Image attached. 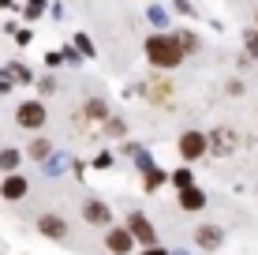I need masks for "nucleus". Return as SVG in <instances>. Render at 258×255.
Instances as JSON below:
<instances>
[{
  "mask_svg": "<svg viewBox=\"0 0 258 255\" xmlns=\"http://www.w3.org/2000/svg\"><path fill=\"white\" fill-rule=\"evenodd\" d=\"M146 57H150L154 68H176L183 60V45L172 34H154V38L146 41Z\"/></svg>",
  "mask_w": 258,
  "mask_h": 255,
  "instance_id": "nucleus-1",
  "label": "nucleus"
},
{
  "mask_svg": "<svg viewBox=\"0 0 258 255\" xmlns=\"http://www.w3.org/2000/svg\"><path fill=\"white\" fill-rule=\"evenodd\" d=\"M15 120H19V124L23 128H41V124H45V105H41V101H23L19 105V113H15Z\"/></svg>",
  "mask_w": 258,
  "mask_h": 255,
  "instance_id": "nucleus-2",
  "label": "nucleus"
},
{
  "mask_svg": "<svg viewBox=\"0 0 258 255\" xmlns=\"http://www.w3.org/2000/svg\"><path fill=\"white\" fill-rule=\"evenodd\" d=\"M180 154L195 162L199 154H206V135H199V131H187V135H180Z\"/></svg>",
  "mask_w": 258,
  "mask_h": 255,
  "instance_id": "nucleus-3",
  "label": "nucleus"
},
{
  "mask_svg": "<svg viewBox=\"0 0 258 255\" xmlns=\"http://www.w3.org/2000/svg\"><path fill=\"white\" fill-rule=\"evenodd\" d=\"M127 229H131V236H135L139 244H157V236H154V229H150L146 214H131L127 218Z\"/></svg>",
  "mask_w": 258,
  "mask_h": 255,
  "instance_id": "nucleus-4",
  "label": "nucleus"
},
{
  "mask_svg": "<svg viewBox=\"0 0 258 255\" xmlns=\"http://www.w3.org/2000/svg\"><path fill=\"white\" fill-rule=\"evenodd\" d=\"M38 229L45 233V236H52V240H64L68 225H64V218H56V214H45V218L38 222Z\"/></svg>",
  "mask_w": 258,
  "mask_h": 255,
  "instance_id": "nucleus-5",
  "label": "nucleus"
},
{
  "mask_svg": "<svg viewBox=\"0 0 258 255\" xmlns=\"http://www.w3.org/2000/svg\"><path fill=\"white\" fill-rule=\"evenodd\" d=\"M221 240H225V236H221V229H213V225H202L199 233H195V244H202V248H221Z\"/></svg>",
  "mask_w": 258,
  "mask_h": 255,
  "instance_id": "nucleus-6",
  "label": "nucleus"
},
{
  "mask_svg": "<svg viewBox=\"0 0 258 255\" xmlns=\"http://www.w3.org/2000/svg\"><path fill=\"white\" fill-rule=\"evenodd\" d=\"M109 248L116 251V255H127V251H131V229H127V233H123V229L109 233Z\"/></svg>",
  "mask_w": 258,
  "mask_h": 255,
  "instance_id": "nucleus-7",
  "label": "nucleus"
},
{
  "mask_svg": "<svg viewBox=\"0 0 258 255\" xmlns=\"http://www.w3.org/2000/svg\"><path fill=\"white\" fill-rule=\"evenodd\" d=\"M213 146H217V154H232L236 135H232V131H225V128H217V131H213Z\"/></svg>",
  "mask_w": 258,
  "mask_h": 255,
  "instance_id": "nucleus-8",
  "label": "nucleus"
},
{
  "mask_svg": "<svg viewBox=\"0 0 258 255\" xmlns=\"http://www.w3.org/2000/svg\"><path fill=\"white\" fill-rule=\"evenodd\" d=\"M0 191H4V199H23V195H26V180H23V177H8Z\"/></svg>",
  "mask_w": 258,
  "mask_h": 255,
  "instance_id": "nucleus-9",
  "label": "nucleus"
},
{
  "mask_svg": "<svg viewBox=\"0 0 258 255\" xmlns=\"http://www.w3.org/2000/svg\"><path fill=\"white\" fill-rule=\"evenodd\" d=\"M202 203H206V199H202L199 188H183V191H180V207H183V210H199Z\"/></svg>",
  "mask_w": 258,
  "mask_h": 255,
  "instance_id": "nucleus-10",
  "label": "nucleus"
},
{
  "mask_svg": "<svg viewBox=\"0 0 258 255\" xmlns=\"http://www.w3.org/2000/svg\"><path fill=\"white\" fill-rule=\"evenodd\" d=\"M86 222L105 225V222H109V207H101V203H86Z\"/></svg>",
  "mask_w": 258,
  "mask_h": 255,
  "instance_id": "nucleus-11",
  "label": "nucleus"
},
{
  "mask_svg": "<svg viewBox=\"0 0 258 255\" xmlns=\"http://www.w3.org/2000/svg\"><path fill=\"white\" fill-rule=\"evenodd\" d=\"M161 184H165V173H161V169H146V188H150V191L161 188Z\"/></svg>",
  "mask_w": 258,
  "mask_h": 255,
  "instance_id": "nucleus-12",
  "label": "nucleus"
},
{
  "mask_svg": "<svg viewBox=\"0 0 258 255\" xmlns=\"http://www.w3.org/2000/svg\"><path fill=\"white\" fill-rule=\"evenodd\" d=\"M15 165H19V154H15V150H4V154H0V169H8V173H12Z\"/></svg>",
  "mask_w": 258,
  "mask_h": 255,
  "instance_id": "nucleus-13",
  "label": "nucleus"
},
{
  "mask_svg": "<svg viewBox=\"0 0 258 255\" xmlns=\"http://www.w3.org/2000/svg\"><path fill=\"white\" fill-rule=\"evenodd\" d=\"M172 180H176V184H180V191H183V188H191V173H187V169H180V173H172Z\"/></svg>",
  "mask_w": 258,
  "mask_h": 255,
  "instance_id": "nucleus-14",
  "label": "nucleus"
},
{
  "mask_svg": "<svg viewBox=\"0 0 258 255\" xmlns=\"http://www.w3.org/2000/svg\"><path fill=\"white\" fill-rule=\"evenodd\" d=\"M30 154H34V158H45V154H49V143H34Z\"/></svg>",
  "mask_w": 258,
  "mask_h": 255,
  "instance_id": "nucleus-15",
  "label": "nucleus"
},
{
  "mask_svg": "<svg viewBox=\"0 0 258 255\" xmlns=\"http://www.w3.org/2000/svg\"><path fill=\"white\" fill-rule=\"evenodd\" d=\"M247 49H251L254 57H258V34H251V38H247Z\"/></svg>",
  "mask_w": 258,
  "mask_h": 255,
  "instance_id": "nucleus-16",
  "label": "nucleus"
},
{
  "mask_svg": "<svg viewBox=\"0 0 258 255\" xmlns=\"http://www.w3.org/2000/svg\"><path fill=\"white\" fill-rule=\"evenodd\" d=\"M146 255H165V251H157V248H150V251H146Z\"/></svg>",
  "mask_w": 258,
  "mask_h": 255,
  "instance_id": "nucleus-17",
  "label": "nucleus"
},
{
  "mask_svg": "<svg viewBox=\"0 0 258 255\" xmlns=\"http://www.w3.org/2000/svg\"><path fill=\"white\" fill-rule=\"evenodd\" d=\"M0 8H12V0H0Z\"/></svg>",
  "mask_w": 258,
  "mask_h": 255,
  "instance_id": "nucleus-18",
  "label": "nucleus"
}]
</instances>
